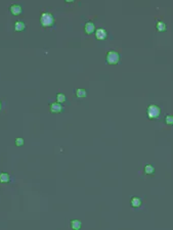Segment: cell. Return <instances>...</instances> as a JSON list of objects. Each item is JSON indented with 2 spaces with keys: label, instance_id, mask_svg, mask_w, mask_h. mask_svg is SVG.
<instances>
[{
  "label": "cell",
  "instance_id": "1",
  "mask_svg": "<svg viewBox=\"0 0 173 230\" xmlns=\"http://www.w3.org/2000/svg\"><path fill=\"white\" fill-rule=\"evenodd\" d=\"M40 22H41V25H42L43 27H45V28L52 27L53 24H54V18L49 12H43L42 14H41Z\"/></svg>",
  "mask_w": 173,
  "mask_h": 230
},
{
  "label": "cell",
  "instance_id": "2",
  "mask_svg": "<svg viewBox=\"0 0 173 230\" xmlns=\"http://www.w3.org/2000/svg\"><path fill=\"white\" fill-rule=\"evenodd\" d=\"M146 114H148V117L150 119H157L161 115V108L157 104H151L149 105Z\"/></svg>",
  "mask_w": 173,
  "mask_h": 230
},
{
  "label": "cell",
  "instance_id": "3",
  "mask_svg": "<svg viewBox=\"0 0 173 230\" xmlns=\"http://www.w3.org/2000/svg\"><path fill=\"white\" fill-rule=\"evenodd\" d=\"M107 62L109 63V65H117V63L120 62V55L118 52L116 51H109L107 53Z\"/></svg>",
  "mask_w": 173,
  "mask_h": 230
},
{
  "label": "cell",
  "instance_id": "4",
  "mask_svg": "<svg viewBox=\"0 0 173 230\" xmlns=\"http://www.w3.org/2000/svg\"><path fill=\"white\" fill-rule=\"evenodd\" d=\"M9 11L10 13L13 14V16H20L22 13V6L20 4H11L9 6Z\"/></svg>",
  "mask_w": 173,
  "mask_h": 230
},
{
  "label": "cell",
  "instance_id": "5",
  "mask_svg": "<svg viewBox=\"0 0 173 230\" xmlns=\"http://www.w3.org/2000/svg\"><path fill=\"white\" fill-rule=\"evenodd\" d=\"M63 111V105L59 102H52L50 104V112L52 114H59Z\"/></svg>",
  "mask_w": 173,
  "mask_h": 230
},
{
  "label": "cell",
  "instance_id": "6",
  "mask_svg": "<svg viewBox=\"0 0 173 230\" xmlns=\"http://www.w3.org/2000/svg\"><path fill=\"white\" fill-rule=\"evenodd\" d=\"M108 33L104 29H97L95 31V37L99 40H104L107 38Z\"/></svg>",
  "mask_w": 173,
  "mask_h": 230
},
{
  "label": "cell",
  "instance_id": "7",
  "mask_svg": "<svg viewBox=\"0 0 173 230\" xmlns=\"http://www.w3.org/2000/svg\"><path fill=\"white\" fill-rule=\"evenodd\" d=\"M84 30L86 34H92L95 31V26L92 22H86L84 26Z\"/></svg>",
  "mask_w": 173,
  "mask_h": 230
},
{
  "label": "cell",
  "instance_id": "8",
  "mask_svg": "<svg viewBox=\"0 0 173 230\" xmlns=\"http://www.w3.org/2000/svg\"><path fill=\"white\" fill-rule=\"evenodd\" d=\"M141 203H142L141 198L138 197H133L130 201V205L132 208H140L141 206Z\"/></svg>",
  "mask_w": 173,
  "mask_h": 230
},
{
  "label": "cell",
  "instance_id": "9",
  "mask_svg": "<svg viewBox=\"0 0 173 230\" xmlns=\"http://www.w3.org/2000/svg\"><path fill=\"white\" fill-rule=\"evenodd\" d=\"M70 226H71V228H72V230H80L82 227V223H81L80 220L74 219V220L71 221Z\"/></svg>",
  "mask_w": 173,
  "mask_h": 230
},
{
  "label": "cell",
  "instance_id": "10",
  "mask_svg": "<svg viewBox=\"0 0 173 230\" xmlns=\"http://www.w3.org/2000/svg\"><path fill=\"white\" fill-rule=\"evenodd\" d=\"M26 29V24L24 22L22 21H17L14 22V30H16L17 32H21V31H24Z\"/></svg>",
  "mask_w": 173,
  "mask_h": 230
},
{
  "label": "cell",
  "instance_id": "11",
  "mask_svg": "<svg viewBox=\"0 0 173 230\" xmlns=\"http://www.w3.org/2000/svg\"><path fill=\"white\" fill-rule=\"evenodd\" d=\"M0 182L1 183H9L10 182V176L8 173L1 172L0 173Z\"/></svg>",
  "mask_w": 173,
  "mask_h": 230
},
{
  "label": "cell",
  "instance_id": "12",
  "mask_svg": "<svg viewBox=\"0 0 173 230\" xmlns=\"http://www.w3.org/2000/svg\"><path fill=\"white\" fill-rule=\"evenodd\" d=\"M87 95V91H86L85 89H82V88H79L76 90V96L78 98H84Z\"/></svg>",
  "mask_w": 173,
  "mask_h": 230
},
{
  "label": "cell",
  "instance_id": "13",
  "mask_svg": "<svg viewBox=\"0 0 173 230\" xmlns=\"http://www.w3.org/2000/svg\"><path fill=\"white\" fill-rule=\"evenodd\" d=\"M145 173L146 175H153L155 173V167L153 165H146L145 167Z\"/></svg>",
  "mask_w": 173,
  "mask_h": 230
},
{
  "label": "cell",
  "instance_id": "14",
  "mask_svg": "<svg viewBox=\"0 0 173 230\" xmlns=\"http://www.w3.org/2000/svg\"><path fill=\"white\" fill-rule=\"evenodd\" d=\"M157 30L159 32H165L167 30L166 24L163 22H157Z\"/></svg>",
  "mask_w": 173,
  "mask_h": 230
},
{
  "label": "cell",
  "instance_id": "15",
  "mask_svg": "<svg viewBox=\"0 0 173 230\" xmlns=\"http://www.w3.org/2000/svg\"><path fill=\"white\" fill-rule=\"evenodd\" d=\"M56 100H58V102L59 103H64V102H66L67 97L64 93H59L58 95H56Z\"/></svg>",
  "mask_w": 173,
  "mask_h": 230
},
{
  "label": "cell",
  "instance_id": "16",
  "mask_svg": "<svg viewBox=\"0 0 173 230\" xmlns=\"http://www.w3.org/2000/svg\"><path fill=\"white\" fill-rule=\"evenodd\" d=\"M14 143H16V145L18 146V148H20V146H23V145H24V138H22V137L17 138L16 141H14Z\"/></svg>",
  "mask_w": 173,
  "mask_h": 230
},
{
  "label": "cell",
  "instance_id": "17",
  "mask_svg": "<svg viewBox=\"0 0 173 230\" xmlns=\"http://www.w3.org/2000/svg\"><path fill=\"white\" fill-rule=\"evenodd\" d=\"M165 122H166L167 125H172V116H167L165 118Z\"/></svg>",
  "mask_w": 173,
  "mask_h": 230
},
{
  "label": "cell",
  "instance_id": "18",
  "mask_svg": "<svg viewBox=\"0 0 173 230\" xmlns=\"http://www.w3.org/2000/svg\"><path fill=\"white\" fill-rule=\"evenodd\" d=\"M66 2H68V3H73L75 0H65Z\"/></svg>",
  "mask_w": 173,
  "mask_h": 230
},
{
  "label": "cell",
  "instance_id": "19",
  "mask_svg": "<svg viewBox=\"0 0 173 230\" xmlns=\"http://www.w3.org/2000/svg\"><path fill=\"white\" fill-rule=\"evenodd\" d=\"M172 126H173V116H172Z\"/></svg>",
  "mask_w": 173,
  "mask_h": 230
},
{
  "label": "cell",
  "instance_id": "20",
  "mask_svg": "<svg viewBox=\"0 0 173 230\" xmlns=\"http://www.w3.org/2000/svg\"><path fill=\"white\" fill-rule=\"evenodd\" d=\"M0 110H1V102H0Z\"/></svg>",
  "mask_w": 173,
  "mask_h": 230
}]
</instances>
